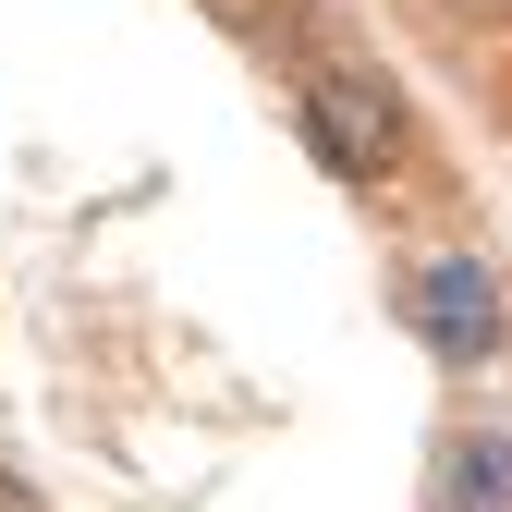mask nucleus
<instances>
[{
	"mask_svg": "<svg viewBox=\"0 0 512 512\" xmlns=\"http://www.w3.org/2000/svg\"><path fill=\"white\" fill-rule=\"evenodd\" d=\"M403 317H415V342L452 366V378L500 366V342H512V293H500L488 256H464V244H439V256L403 269Z\"/></svg>",
	"mask_w": 512,
	"mask_h": 512,
	"instance_id": "1",
	"label": "nucleus"
},
{
	"mask_svg": "<svg viewBox=\"0 0 512 512\" xmlns=\"http://www.w3.org/2000/svg\"><path fill=\"white\" fill-rule=\"evenodd\" d=\"M305 147H317V171H342V183H391L403 171V147H415V122H403V98L378 86V74H354V61H317L305 74Z\"/></svg>",
	"mask_w": 512,
	"mask_h": 512,
	"instance_id": "2",
	"label": "nucleus"
},
{
	"mask_svg": "<svg viewBox=\"0 0 512 512\" xmlns=\"http://www.w3.org/2000/svg\"><path fill=\"white\" fill-rule=\"evenodd\" d=\"M439 512H512V427L500 415H464L439 439Z\"/></svg>",
	"mask_w": 512,
	"mask_h": 512,
	"instance_id": "3",
	"label": "nucleus"
}]
</instances>
